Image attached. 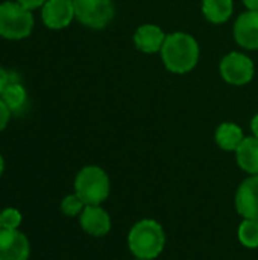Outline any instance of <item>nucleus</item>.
Segmentation results:
<instances>
[{
    "label": "nucleus",
    "mask_w": 258,
    "mask_h": 260,
    "mask_svg": "<svg viewBox=\"0 0 258 260\" xmlns=\"http://www.w3.org/2000/svg\"><path fill=\"white\" fill-rule=\"evenodd\" d=\"M75 17V6L71 0H47L43 5L41 18L49 29H64Z\"/></svg>",
    "instance_id": "10"
},
{
    "label": "nucleus",
    "mask_w": 258,
    "mask_h": 260,
    "mask_svg": "<svg viewBox=\"0 0 258 260\" xmlns=\"http://www.w3.org/2000/svg\"><path fill=\"white\" fill-rule=\"evenodd\" d=\"M251 129H252V134L258 139V114H255L252 117V122H251Z\"/></svg>",
    "instance_id": "24"
},
{
    "label": "nucleus",
    "mask_w": 258,
    "mask_h": 260,
    "mask_svg": "<svg viewBox=\"0 0 258 260\" xmlns=\"http://www.w3.org/2000/svg\"><path fill=\"white\" fill-rule=\"evenodd\" d=\"M76 18L91 29L105 27L114 17L113 0H71Z\"/></svg>",
    "instance_id": "5"
},
{
    "label": "nucleus",
    "mask_w": 258,
    "mask_h": 260,
    "mask_svg": "<svg viewBox=\"0 0 258 260\" xmlns=\"http://www.w3.org/2000/svg\"><path fill=\"white\" fill-rule=\"evenodd\" d=\"M8 82H9V73L0 66V94L5 90V87L8 85Z\"/></svg>",
    "instance_id": "22"
},
{
    "label": "nucleus",
    "mask_w": 258,
    "mask_h": 260,
    "mask_svg": "<svg viewBox=\"0 0 258 260\" xmlns=\"http://www.w3.org/2000/svg\"><path fill=\"white\" fill-rule=\"evenodd\" d=\"M30 244L18 230H0V260H27Z\"/></svg>",
    "instance_id": "8"
},
{
    "label": "nucleus",
    "mask_w": 258,
    "mask_h": 260,
    "mask_svg": "<svg viewBox=\"0 0 258 260\" xmlns=\"http://www.w3.org/2000/svg\"><path fill=\"white\" fill-rule=\"evenodd\" d=\"M84 209H85V203L76 193L67 195L61 203V212L65 216H71V218L73 216H81Z\"/></svg>",
    "instance_id": "18"
},
{
    "label": "nucleus",
    "mask_w": 258,
    "mask_h": 260,
    "mask_svg": "<svg viewBox=\"0 0 258 260\" xmlns=\"http://www.w3.org/2000/svg\"><path fill=\"white\" fill-rule=\"evenodd\" d=\"M166 247V232L155 219L137 221L128 233V248L135 259L155 260Z\"/></svg>",
    "instance_id": "1"
},
{
    "label": "nucleus",
    "mask_w": 258,
    "mask_h": 260,
    "mask_svg": "<svg viewBox=\"0 0 258 260\" xmlns=\"http://www.w3.org/2000/svg\"><path fill=\"white\" fill-rule=\"evenodd\" d=\"M134 260H141V259H134Z\"/></svg>",
    "instance_id": "27"
},
{
    "label": "nucleus",
    "mask_w": 258,
    "mask_h": 260,
    "mask_svg": "<svg viewBox=\"0 0 258 260\" xmlns=\"http://www.w3.org/2000/svg\"><path fill=\"white\" fill-rule=\"evenodd\" d=\"M222 78L233 85H245L254 76V62L243 53L231 52L220 61Z\"/></svg>",
    "instance_id": "6"
},
{
    "label": "nucleus",
    "mask_w": 258,
    "mask_h": 260,
    "mask_svg": "<svg viewBox=\"0 0 258 260\" xmlns=\"http://www.w3.org/2000/svg\"><path fill=\"white\" fill-rule=\"evenodd\" d=\"M214 139L220 149L228 151V152H233V151L236 152L237 148L240 146V143L243 142L245 136L239 125H236L233 122H225L217 126Z\"/></svg>",
    "instance_id": "14"
},
{
    "label": "nucleus",
    "mask_w": 258,
    "mask_h": 260,
    "mask_svg": "<svg viewBox=\"0 0 258 260\" xmlns=\"http://www.w3.org/2000/svg\"><path fill=\"white\" fill-rule=\"evenodd\" d=\"M47 0H17V3H20L21 6H24L29 11H33L40 6H43Z\"/></svg>",
    "instance_id": "21"
},
{
    "label": "nucleus",
    "mask_w": 258,
    "mask_h": 260,
    "mask_svg": "<svg viewBox=\"0 0 258 260\" xmlns=\"http://www.w3.org/2000/svg\"><path fill=\"white\" fill-rule=\"evenodd\" d=\"M0 230H2V212H0Z\"/></svg>",
    "instance_id": "26"
},
{
    "label": "nucleus",
    "mask_w": 258,
    "mask_h": 260,
    "mask_svg": "<svg viewBox=\"0 0 258 260\" xmlns=\"http://www.w3.org/2000/svg\"><path fill=\"white\" fill-rule=\"evenodd\" d=\"M75 193L85 206H102L111 193L108 174L99 166L82 168L75 178Z\"/></svg>",
    "instance_id": "3"
},
{
    "label": "nucleus",
    "mask_w": 258,
    "mask_h": 260,
    "mask_svg": "<svg viewBox=\"0 0 258 260\" xmlns=\"http://www.w3.org/2000/svg\"><path fill=\"white\" fill-rule=\"evenodd\" d=\"M233 0H204L202 11L207 20L211 23L220 24L225 23L233 14Z\"/></svg>",
    "instance_id": "15"
},
{
    "label": "nucleus",
    "mask_w": 258,
    "mask_h": 260,
    "mask_svg": "<svg viewBox=\"0 0 258 260\" xmlns=\"http://www.w3.org/2000/svg\"><path fill=\"white\" fill-rule=\"evenodd\" d=\"M236 210L243 219H258V175L242 181L234 198Z\"/></svg>",
    "instance_id": "7"
},
{
    "label": "nucleus",
    "mask_w": 258,
    "mask_h": 260,
    "mask_svg": "<svg viewBox=\"0 0 258 260\" xmlns=\"http://www.w3.org/2000/svg\"><path fill=\"white\" fill-rule=\"evenodd\" d=\"M26 98H27V93L18 81H9L0 94V99L8 105L11 111H18L20 108H23Z\"/></svg>",
    "instance_id": "16"
},
{
    "label": "nucleus",
    "mask_w": 258,
    "mask_h": 260,
    "mask_svg": "<svg viewBox=\"0 0 258 260\" xmlns=\"http://www.w3.org/2000/svg\"><path fill=\"white\" fill-rule=\"evenodd\" d=\"M79 224L81 229L93 238L106 236L113 227L111 216L102 206H85L79 216Z\"/></svg>",
    "instance_id": "9"
},
{
    "label": "nucleus",
    "mask_w": 258,
    "mask_h": 260,
    "mask_svg": "<svg viewBox=\"0 0 258 260\" xmlns=\"http://www.w3.org/2000/svg\"><path fill=\"white\" fill-rule=\"evenodd\" d=\"M11 110L8 108V105L0 99V133L6 128L9 119H11Z\"/></svg>",
    "instance_id": "20"
},
{
    "label": "nucleus",
    "mask_w": 258,
    "mask_h": 260,
    "mask_svg": "<svg viewBox=\"0 0 258 260\" xmlns=\"http://www.w3.org/2000/svg\"><path fill=\"white\" fill-rule=\"evenodd\" d=\"M164 32L155 26V24H143L137 29L134 35V41L137 47L144 53H155L163 49V44L166 41Z\"/></svg>",
    "instance_id": "12"
},
{
    "label": "nucleus",
    "mask_w": 258,
    "mask_h": 260,
    "mask_svg": "<svg viewBox=\"0 0 258 260\" xmlns=\"http://www.w3.org/2000/svg\"><path fill=\"white\" fill-rule=\"evenodd\" d=\"M3 168H5V163H3V157H2V154H0V177H2V174H3Z\"/></svg>",
    "instance_id": "25"
},
{
    "label": "nucleus",
    "mask_w": 258,
    "mask_h": 260,
    "mask_svg": "<svg viewBox=\"0 0 258 260\" xmlns=\"http://www.w3.org/2000/svg\"><path fill=\"white\" fill-rule=\"evenodd\" d=\"M239 242L249 250L258 248V219H243L237 230Z\"/></svg>",
    "instance_id": "17"
},
{
    "label": "nucleus",
    "mask_w": 258,
    "mask_h": 260,
    "mask_svg": "<svg viewBox=\"0 0 258 260\" xmlns=\"http://www.w3.org/2000/svg\"><path fill=\"white\" fill-rule=\"evenodd\" d=\"M161 56L164 66L172 73H187L198 64L199 44L190 34L175 32L166 37Z\"/></svg>",
    "instance_id": "2"
},
{
    "label": "nucleus",
    "mask_w": 258,
    "mask_h": 260,
    "mask_svg": "<svg viewBox=\"0 0 258 260\" xmlns=\"http://www.w3.org/2000/svg\"><path fill=\"white\" fill-rule=\"evenodd\" d=\"M33 29L32 11L17 2L0 3V37L6 40H23Z\"/></svg>",
    "instance_id": "4"
},
{
    "label": "nucleus",
    "mask_w": 258,
    "mask_h": 260,
    "mask_svg": "<svg viewBox=\"0 0 258 260\" xmlns=\"http://www.w3.org/2000/svg\"><path fill=\"white\" fill-rule=\"evenodd\" d=\"M21 221V213L17 209L9 207L2 212V229L5 230H18Z\"/></svg>",
    "instance_id": "19"
},
{
    "label": "nucleus",
    "mask_w": 258,
    "mask_h": 260,
    "mask_svg": "<svg viewBox=\"0 0 258 260\" xmlns=\"http://www.w3.org/2000/svg\"><path fill=\"white\" fill-rule=\"evenodd\" d=\"M237 165L249 175H258V139L255 136L245 137L236 151Z\"/></svg>",
    "instance_id": "13"
},
{
    "label": "nucleus",
    "mask_w": 258,
    "mask_h": 260,
    "mask_svg": "<svg viewBox=\"0 0 258 260\" xmlns=\"http://www.w3.org/2000/svg\"><path fill=\"white\" fill-rule=\"evenodd\" d=\"M236 41L249 50H258V11L243 12L234 24Z\"/></svg>",
    "instance_id": "11"
},
{
    "label": "nucleus",
    "mask_w": 258,
    "mask_h": 260,
    "mask_svg": "<svg viewBox=\"0 0 258 260\" xmlns=\"http://www.w3.org/2000/svg\"><path fill=\"white\" fill-rule=\"evenodd\" d=\"M245 3V6H248V9L251 11H258V0H242Z\"/></svg>",
    "instance_id": "23"
}]
</instances>
